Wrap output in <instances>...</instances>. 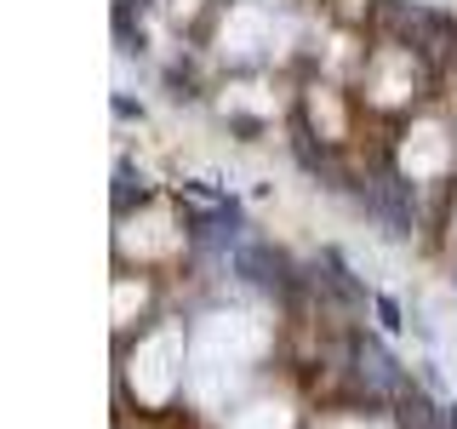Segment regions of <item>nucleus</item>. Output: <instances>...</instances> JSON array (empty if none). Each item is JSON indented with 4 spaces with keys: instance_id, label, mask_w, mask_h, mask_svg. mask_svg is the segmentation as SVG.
I'll use <instances>...</instances> for the list:
<instances>
[{
    "instance_id": "6e6552de",
    "label": "nucleus",
    "mask_w": 457,
    "mask_h": 429,
    "mask_svg": "<svg viewBox=\"0 0 457 429\" xmlns=\"http://www.w3.org/2000/svg\"><path fill=\"white\" fill-rule=\"evenodd\" d=\"M314 121H326V132H343V109L332 92H314Z\"/></svg>"
},
{
    "instance_id": "7ed1b4c3",
    "label": "nucleus",
    "mask_w": 457,
    "mask_h": 429,
    "mask_svg": "<svg viewBox=\"0 0 457 429\" xmlns=\"http://www.w3.org/2000/svg\"><path fill=\"white\" fill-rule=\"evenodd\" d=\"M446 161H452V143H446L440 126H418V132L406 138V149H400V166H406L411 178H435Z\"/></svg>"
},
{
    "instance_id": "1a4fd4ad",
    "label": "nucleus",
    "mask_w": 457,
    "mask_h": 429,
    "mask_svg": "<svg viewBox=\"0 0 457 429\" xmlns=\"http://www.w3.org/2000/svg\"><path fill=\"white\" fill-rule=\"evenodd\" d=\"M143 304V286H114V321H126Z\"/></svg>"
},
{
    "instance_id": "9d476101",
    "label": "nucleus",
    "mask_w": 457,
    "mask_h": 429,
    "mask_svg": "<svg viewBox=\"0 0 457 429\" xmlns=\"http://www.w3.org/2000/svg\"><path fill=\"white\" fill-rule=\"evenodd\" d=\"M171 6H178V12H195V0H171Z\"/></svg>"
},
{
    "instance_id": "39448f33",
    "label": "nucleus",
    "mask_w": 457,
    "mask_h": 429,
    "mask_svg": "<svg viewBox=\"0 0 457 429\" xmlns=\"http://www.w3.org/2000/svg\"><path fill=\"white\" fill-rule=\"evenodd\" d=\"M120 247L137 252V257H161V252H171V247H178V235H171V218H166V212H143V218L126 223Z\"/></svg>"
},
{
    "instance_id": "f257e3e1",
    "label": "nucleus",
    "mask_w": 457,
    "mask_h": 429,
    "mask_svg": "<svg viewBox=\"0 0 457 429\" xmlns=\"http://www.w3.org/2000/svg\"><path fill=\"white\" fill-rule=\"evenodd\" d=\"M178 372H183V338L166 326V332H154L132 355V390L143 400H166V390L178 383Z\"/></svg>"
},
{
    "instance_id": "0eeeda50",
    "label": "nucleus",
    "mask_w": 457,
    "mask_h": 429,
    "mask_svg": "<svg viewBox=\"0 0 457 429\" xmlns=\"http://www.w3.org/2000/svg\"><path fill=\"white\" fill-rule=\"evenodd\" d=\"M286 424H292V412H286L280 400H257V407H246L235 418V429H286Z\"/></svg>"
},
{
    "instance_id": "9b49d317",
    "label": "nucleus",
    "mask_w": 457,
    "mask_h": 429,
    "mask_svg": "<svg viewBox=\"0 0 457 429\" xmlns=\"http://www.w3.org/2000/svg\"><path fill=\"white\" fill-rule=\"evenodd\" d=\"M343 429H361V424H343Z\"/></svg>"
},
{
    "instance_id": "20e7f679",
    "label": "nucleus",
    "mask_w": 457,
    "mask_h": 429,
    "mask_svg": "<svg viewBox=\"0 0 457 429\" xmlns=\"http://www.w3.org/2000/svg\"><path fill=\"white\" fill-rule=\"evenodd\" d=\"M275 40H280V29L257 6H240L235 18L223 23V52H263V46H275Z\"/></svg>"
},
{
    "instance_id": "423d86ee",
    "label": "nucleus",
    "mask_w": 457,
    "mask_h": 429,
    "mask_svg": "<svg viewBox=\"0 0 457 429\" xmlns=\"http://www.w3.org/2000/svg\"><path fill=\"white\" fill-rule=\"evenodd\" d=\"M411 92V63L406 57H383L378 63V104H400Z\"/></svg>"
},
{
    "instance_id": "f03ea898",
    "label": "nucleus",
    "mask_w": 457,
    "mask_h": 429,
    "mask_svg": "<svg viewBox=\"0 0 457 429\" xmlns=\"http://www.w3.org/2000/svg\"><path fill=\"white\" fill-rule=\"evenodd\" d=\"M263 349V326L252 321V315H212L206 332H200V361H252V355Z\"/></svg>"
}]
</instances>
